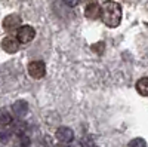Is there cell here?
<instances>
[{
	"label": "cell",
	"mask_w": 148,
	"mask_h": 147,
	"mask_svg": "<svg viewBox=\"0 0 148 147\" xmlns=\"http://www.w3.org/2000/svg\"><path fill=\"white\" fill-rule=\"evenodd\" d=\"M101 18L110 28H116L121 22V6L113 0H108L101 6Z\"/></svg>",
	"instance_id": "6da1fadb"
},
{
	"label": "cell",
	"mask_w": 148,
	"mask_h": 147,
	"mask_svg": "<svg viewBox=\"0 0 148 147\" xmlns=\"http://www.w3.org/2000/svg\"><path fill=\"white\" fill-rule=\"evenodd\" d=\"M36 37V30L31 26H21L16 30V40L19 43H30Z\"/></svg>",
	"instance_id": "7a4b0ae2"
},
{
	"label": "cell",
	"mask_w": 148,
	"mask_h": 147,
	"mask_svg": "<svg viewBox=\"0 0 148 147\" xmlns=\"http://www.w3.org/2000/svg\"><path fill=\"white\" fill-rule=\"evenodd\" d=\"M28 73L34 79H42L46 75V66L43 61H31L28 64Z\"/></svg>",
	"instance_id": "3957f363"
},
{
	"label": "cell",
	"mask_w": 148,
	"mask_h": 147,
	"mask_svg": "<svg viewBox=\"0 0 148 147\" xmlns=\"http://www.w3.org/2000/svg\"><path fill=\"white\" fill-rule=\"evenodd\" d=\"M55 137L59 143H64V144H68L74 140V132L71 128L68 126H59L55 132Z\"/></svg>",
	"instance_id": "277c9868"
},
{
	"label": "cell",
	"mask_w": 148,
	"mask_h": 147,
	"mask_svg": "<svg viewBox=\"0 0 148 147\" xmlns=\"http://www.w3.org/2000/svg\"><path fill=\"white\" fill-rule=\"evenodd\" d=\"M19 27H21V17L16 15V14L8 15L3 19V28L6 31H16Z\"/></svg>",
	"instance_id": "5b68a950"
},
{
	"label": "cell",
	"mask_w": 148,
	"mask_h": 147,
	"mask_svg": "<svg viewBox=\"0 0 148 147\" xmlns=\"http://www.w3.org/2000/svg\"><path fill=\"white\" fill-rule=\"evenodd\" d=\"M2 49L8 54H15L19 49V42L16 40V37H12V36H8L2 40Z\"/></svg>",
	"instance_id": "8992f818"
},
{
	"label": "cell",
	"mask_w": 148,
	"mask_h": 147,
	"mask_svg": "<svg viewBox=\"0 0 148 147\" xmlns=\"http://www.w3.org/2000/svg\"><path fill=\"white\" fill-rule=\"evenodd\" d=\"M84 17L88 19H96L101 17V6L95 3V2H90L86 5L84 8Z\"/></svg>",
	"instance_id": "52a82bcc"
},
{
	"label": "cell",
	"mask_w": 148,
	"mask_h": 147,
	"mask_svg": "<svg viewBox=\"0 0 148 147\" xmlns=\"http://www.w3.org/2000/svg\"><path fill=\"white\" fill-rule=\"evenodd\" d=\"M28 112V103L24 100H18L12 104V113L16 117H24Z\"/></svg>",
	"instance_id": "ba28073f"
},
{
	"label": "cell",
	"mask_w": 148,
	"mask_h": 147,
	"mask_svg": "<svg viewBox=\"0 0 148 147\" xmlns=\"http://www.w3.org/2000/svg\"><path fill=\"white\" fill-rule=\"evenodd\" d=\"M136 91L144 95V97H148V77H141L138 82H136Z\"/></svg>",
	"instance_id": "9c48e42d"
},
{
	"label": "cell",
	"mask_w": 148,
	"mask_h": 147,
	"mask_svg": "<svg viewBox=\"0 0 148 147\" xmlns=\"http://www.w3.org/2000/svg\"><path fill=\"white\" fill-rule=\"evenodd\" d=\"M10 124H12V115L6 108H2L0 110V125L6 126V125H10Z\"/></svg>",
	"instance_id": "30bf717a"
},
{
	"label": "cell",
	"mask_w": 148,
	"mask_h": 147,
	"mask_svg": "<svg viewBox=\"0 0 148 147\" xmlns=\"http://www.w3.org/2000/svg\"><path fill=\"white\" fill-rule=\"evenodd\" d=\"M10 134H12V131L9 128L0 126V141H2V143H8L9 138H10Z\"/></svg>",
	"instance_id": "8fae6325"
},
{
	"label": "cell",
	"mask_w": 148,
	"mask_h": 147,
	"mask_svg": "<svg viewBox=\"0 0 148 147\" xmlns=\"http://www.w3.org/2000/svg\"><path fill=\"white\" fill-rule=\"evenodd\" d=\"M127 147H147V143L144 138H133L132 141H129Z\"/></svg>",
	"instance_id": "7c38bea8"
},
{
	"label": "cell",
	"mask_w": 148,
	"mask_h": 147,
	"mask_svg": "<svg viewBox=\"0 0 148 147\" xmlns=\"http://www.w3.org/2000/svg\"><path fill=\"white\" fill-rule=\"evenodd\" d=\"M25 124H24V122H16V124L14 125V128H12V131H14L16 135H19V134H24L25 132Z\"/></svg>",
	"instance_id": "4fadbf2b"
},
{
	"label": "cell",
	"mask_w": 148,
	"mask_h": 147,
	"mask_svg": "<svg viewBox=\"0 0 148 147\" xmlns=\"http://www.w3.org/2000/svg\"><path fill=\"white\" fill-rule=\"evenodd\" d=\"M18 146L19 147H28L30 146V138L25 134H19L18 135Z\"/></svg>",
	"instance_id": "5bb4252c"
},
{
	"label": "cell",
	"mask_w": 148,
	"mask_h": 147,
	"mask_svg": "<svg viewBox=\"0 0 148 147\" xmlns=\"http://www.w3.org/2000/svg\"><path fill=\"white\" fill-rule=\"evenodd\" d=\"M104 49H105V43L104 42H98L96 45H93L92 46V51L93 52H96V54H104Z\"/></svg>",
	"instance_id": "9a60e30c"
},
{
	"label": "cell",
	"mask_w": 148,
	"mask_h": 147,
	"mask_svg": "<svg viewBox=\"0 0 148 147\" xmlns=\"http://www.w3.org/2000/svg\"><path fill=\"white\" fill-rule=\"evenodd\" d=\"M64 3L70 8H74V6H77L80 3V0H64Z\"/></svg>",
	"instance_id": "2e32d148"
},
{
	"label": "cell",
	"mask_w": 148,
	"mask_h": 147,
	"mask_svg": "<svg viewBox=\"0 0 148 147\" xmlns=\"http://www.w3.org/2000/svg\"><path fill=\"white\" fill-rule=\"evenodd\" d=\"M52 147H67V144H64V143H58V144H55V146H52Z\"/></svg>",
	"instance_id": "e0dca14e"
},
{
	"label": "cell",
	"mask_w": 148,
	"mask_h": 147,
	"mask_svg": "<svg viewBox=\"0 0 148 147\" xmlns=\"http://www.w3.org/2000/svg\"><path fill=\"white\" fill-rule=\"evenodd\" d=\"M92 147H96V146H92Z\"/></svg>",
	"instance_id": "ac0fdd59"
}]
</instances>
